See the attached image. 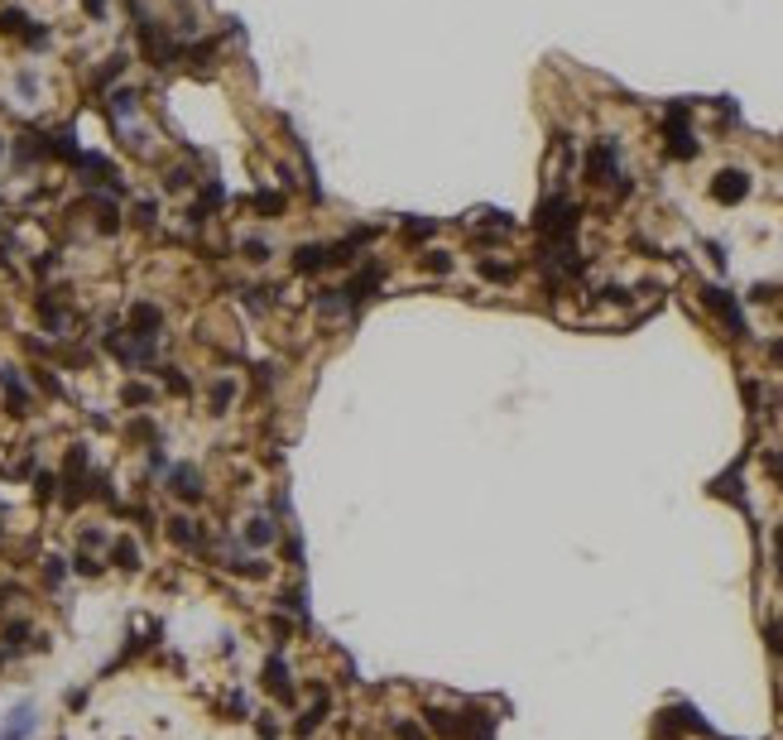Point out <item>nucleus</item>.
Wrapping results in <instances>:
<instances>
[{
  "instance_id": "nucleus-4",
  "label": "nucleus",
  "mask_w": 783,
  "mask_h": 740,
  "mask_svg": "<svg viewBox=\"0 0 783 740\" xmlns=\"http://www.w3.org/2000/svg\"><path fill=\"white\" fill-rule=\"evenodd\" d=\"M169 486H173V495H183V500H197V495H202V481H197L193 466H173Z\"/></svg>"
},
{
  "instance_id": "nucleus-1",
  "label": "nucleus",
  "mask_w": 783,
  "mask_h": 740,
  "mask_svg": "<svg viewBox=\"0 0 783 740\" xmlns=\"http://www.w3.org/2000/svg\"><path fill=\"white\" fill-rule=\"evenodd\" d=\"M538 231H548V236H572L577 231V207L567 202V198H548L543 207H538Z\"/></svg>"
},
{
  "instance_id": "nucleus-6",
  "label": "nucleus",
  "mask_w": 783,
  "mask_h": 740,
  "mask_svg": "<svg viewBox=\"0 0 783 740\" xmlns=\"http://www.w3.org/2000/svg\"><path fill=\"white\" fill-rule=\"evenodd\" d=\"M610 169H615V144H596V149H591V159H587V173L601 183Z\"/></svg>"
},
{
  "instance_id": "nucleus-20",
  "label": "nucleus",
  "mask_w": 783,
  "mask_h": 740,
  "mask_svg": "<svg viewBox=\"0 0 783 740\" xmlns=\"http://www.w3.org/2000/svg\"><path fill=\"white\" fill-rule=\"evenodd\" d=\"M188 183H193V178H188V173H183V169H173V173H169V178H164V188H169V193H178V188H188Z\"/></svg>"
},
{
  "instance_id": "nucleus-17",
  "label": "nucleus",
  "mask_w": 783,
  "mask_h": 740,
  "mask_svg": "<svg viewBox=\"0 0 783 740\" xmlns=\"http://www.w3.org/2000/svg\"><path fill=\"white\" fill-rule=\"evenodd\" d=\"M154 399V390H144V385H125V404H149Z\"/></svg>"
},
{
  "instance_id": "nucleus-25",
  "label": "nucleus",
  "mask_w": 783,
  "mask_h": 740,
  "mask_svg": "<svg viewBox=\"0 0 783 740\" xmlns=\"http://www.w3.org/2000/svg\"><path fill=\"white\" fill-rule=\"evenodd\" d=\"M82 10H87L92 19H101V15H106V0H82Z\"/></svg>"
},
{
  "instance_id": "nucleus-3",
  "label": "nucleus",
  "mask_w": 783,
  "mask_h": 740,
  "mask_svg": "<svg viewBox=\"0 0 783 740\" xmlns=\"http://www.w3.org/2000/svg\"><path fill=\"white\" fill-rule=\"evenodd\" d=\"M159 322H164V313H159L154 303H135V308H130V327H135V336H140V341H154Z\"/></svg>"
},
{
  "instance_id": "nucleus-24",
  "label": "nucleus",
  "mask_w": 783,
  "mask_h": 740,
  "mask_svg": "<svg viewBox=\"0 0 783 740\" xmlns=\"http://www.w3.org/2000/svg\"><path fill=\"white\" fill-rule=\"evenodd\" d=\"M77 572H82V577H97V572H101V562H97V558H87V553H82V558H77Z\"/></svg>"
},
{
  "instance_id": "nucleus-26",
  "label": "nucleus",
  "mask_w": 783,
  "mask_h": 740,
  "mask_svg": "<svg viewBox=\"0 0 783 740\" xmlns=\"http://www.w3.org/2000/svg\"><path fill=\"white\" fill-rule=\"evenodd\" d=\"M769 471H774V476H779V481H783V457H779V452H774V457H769Z\"/></svg>"
},
{
  "instance_id": "nucleus-2",
  "label": "nucleus",
  "mask_w": 783,
  "mask_h": 740,
  "mask_svg": "<svg viewBox=\"0 0 783 740\" xmlns=\"http://www.w3.org/2000/svg\"><path fill=\"white\" fill-rule=\"evenodd\" d=\"M750 193V178L740 173V169H726V173H716V183H711V198L716 202H740Z\"/></svg>"
},
{
  "instance_id": "nucleus-18",
  "label": "nucleus",
  "mask_w": 783,
  "mask_h": 740,
  "mask_svg": "<svg viewBox=\"0 0 783 740\" xmlns=\"http://www.w3.org/2000/svg\"><path fill=\"white\" fill-rule=\"evenodd\" d=\"M404 231H408V236H433L437 226H433V221H423V216H413V221H404Z\"/></svg>"
},
{
  "instance_id": "nucleus-16",
  "label": "nucleus",
  "mask_w": 783,
  "mask_h": 740,
  "mask_svg": "<svg viewBox=\"0 0 783 740\" xmlns=\"http://www.w3.org/2000/svg\"><path fill=\"white\" fill-rule=\"evenodd\" d=\"M111 111H115V115H130V111H135V92H115V97H111Z\"/></svg>"
},
{
  "instance_id": "nucleus-23",
  "label": "nucleus",
  "mask_w": 783,
  "mask_h": 740,
  "mask_svg": "<svg viewBox=\"0 0 783 740\" xmlns=\"http://www.w3.org/2000/svg\"><path fill=\"white\" fill-rule=\"evenodd\" d=\"M164 385H169V390H178V395H188V380H183L178 370H164Z\"/></svg>"
},
{
  "instance_id": "nucleus-12",
  "label": "nucleus",
  "mask_w": 783,
  "mask_h": 740,
  "mask_svg": "<svg viewBox=\"0 0 783 740\" xmlns=\"http://www.w3.org/2000/svg\"><path fill=\"white\" fill-rule=\"evenodd\" d=\"M97 226L111 236V231H120V216H115V207L111 202H97Z\"/></svg>"
},
{
  "instance_id": "nucleus-13",
  "label": "nucleus",
  "mask_w": 783,
  "mask_h": 740,
  "mask_svg": "<svg viewBox=\"0 0 783 740\" xmlns=\"http://www.w3.org/2000/svg\"><path fill=\"white\" fill-rule=\"evenodd\" d=\"M245 538H250V543H270V538H274V524H270V520H250Z\"/></svg>"
},
{
  "instance_id": "nucleus-9",
  "label": "nucleus",
  "mask_w": 783,
  "mask_h": 740,
  "mask_svg": "<svg viewBox=\"0 0 783 740\" xmlns=\"http://www.w3.org/2000/svg\"><path fill=\"white\" fill-rule=\"evenodd\" d=\"M250 207L260 211V216H279V211H284V193H270V188H265V193L250 198Z\"/></svg>"
},
{
  "instance_id": "nucleus-28",
  "label": "nucleus",
  "mask_w": 783,
  "mask_h": 740,
  "mask_svg": "<svg viewBox=\"0 0 783 740\" xmlns=\"http://www.w3.org/2000/svg\"><path fill=\"white\" fill-rule=\"evenodd\" d=\"M774 361H783V341H774Z\"/></svg>"
},
{
  "instance_id": "nucleus-27",
  "label": "nucleus",
  "mask_w": 783,
  "mask_h": 740,
  "mask_svg": "<svg viewBox=\"0 0 783 740\" xmlns=\"http://www.w3.org/2000/svg\"><path fill=\"white\" fill-rule=\"evenodd\" d=\"M769 644H774V649H783V625H774V630H769Z\"/></svg>"
},
{
  "instance_id": "nucleus-29",
  "label": "nucleus",
  "mask_w": 783,
  "mask_h": 740,
  "mask_svg": "<svg viewBox=\"0 0 783 740\" xmlns=\"http://www.w3.org/2000/svg\"><path fill=\"white\" fill-rule=\"evenodd\" d=\"M0 149H5V144H0Z\"/></svg>"
},
{
  "instance_id": "nucleus-15",
  "label": "nucleus",
  "mask_w": 783,
  "mask_h": 740,
  "mask_svg": "<svg viewBox=\"0 0 783 740\" xmlns=\"http://www.w3.org/2000/svg\"><path fill=\"white\" fill-rule=\"evenodd\" d=\"M423 269H433V274H447V269H452V255H442V250H433V255L423 260Z\"/></svg>"
},
{
  "instance_id": "nucleus-8",
  "label": "nucleus",
  "mask_w": 783,
  "mask_h": 740,
  "mask_svg": "<svg viewBox=\"0 0 783 740\" xmlns=\"http://www.w3.org/2000/svg\"><path fill=\"white\" fill-rule=\"evenodd\" d=\"M169 538H173V543H183V548H193V543H197L193 520H188V515H173V520H169Z\"/></svg>"
},
{
  "instance_id": "nucleus-22",
  "label": "nucleus",
  "mask_w": 783,
  "mask_h": 740,
  "mask_svg": "<svg viewBox=\"0 0 783 740\" xmlns=\"http://www.w3.org/2000/svg\"><path fill=\"white\" fill-rule=\"evenodd\" d=\"M125 73V58H111L106 68H101V82H111V77H120Z\"/></svg>"
},
{
  "instance_id": "nucleus-21",
  "label": "nucleus",
  "mask_w": 783,
  "mask_h": 740,
  "mask_svg": "<svg viewBox=\"0 0 783 740\" xmlns=\"http://www.w3.org/2000/svg\"><path fill=\"white\" fill-rule=\"evenodd\" d=\"M481 274H486V279H509L514 269H509V265H490V260H486V265H481Z\"/></svg>"
},
{
  "instance_id": "nucleus-11",
  "label": "nucleus",
  "mask_w": 783,
  "mask_h": 740,
  "mask_svg": "<svg viewBox=\"0 0 783 740\" xmlns=\"http://www.w3.org/2000/svg\"><path fill=\"white\" fill-rule=\"evenodd\" d=\"M24 24H29V19H24L19 10H0V34H24Z\"/></svg>"
},
{
  "instance_id": "nucleus-7",
  "label": "nucleus",
  "mask_w": 783,
  "mask_h": 740,
  "mask_svg": "<svg viewBox=\"0 0 783 740\" xmlns=\"http://www.w3.org/2000/svg\"><path fill=\"white\" fill-rule=\"evenodd\" d=\"M706 303H711L716 313L726 317V327H730V332H745V322H740V313H735V303H730V298H726L721 289H706Z\"/></svg>"
},
{
  "instance_id": "nucleus-5",
  "label": "nucleus",
  "mask_w": 783,
  "mask_h": 740,
  "mask_svg": "<svg viewBox=\"0 0 783 740\" xmlns=\"http://www.w3.org/2000/svg\"><path fill=\"white\" fill-rule=\"evenodd\" d=\"M322 265H327V250H322V245H298L294 250V269L298 274H317Z\"/></svg>"
},
{
  "instance_id": "nucleus-19",
  "label": "nucleus",
  "mask_w": 783,
  "mask_h": 740,
  "mask_svg": "<svg viewBox=\"0 0 783 740\" xmlns=\"http://www.w3.org/2000/svg\"><path fill=\"white\" fill-rule=\"evenodd\" d=\"M245 260H255V265L270 260V245H265V240H245Z\"/></svg>"
},
{
  "instance_id": "nucleus-14",
  "label": "nucleus",
  "mask_w": 783,
  "mask_h": 740,
  "mask_svg": "<svg viewBox=\"0 0 783 740\" xmlns=\"http://www.w3.org/2000/svg\"><path fill=\"white\" fill-rule=\"evenodd\" d=\"M231 399H236V385H231V380H216V385H211V404H216V409H226Z\"/></svg>"
},
{
  "instance_id": "nucleus-10",
  "label": "nucleus",
  "mask_w": 783,
  "mask_h": 740,
  "mask_svg": "<svg viewBox=\"0 0 783 740\" xmlns=\"http://www.w3.org/2000/svg\"><path fill=\"white\" fill-rule=\"evenodd\" d=\"M111 558H115V567H125V572H135V567H140V548H135L130 538H120Z\"/></svg>"
}]
</instances>
